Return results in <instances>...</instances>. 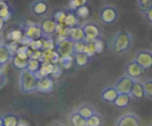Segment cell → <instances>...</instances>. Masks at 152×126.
Instances as JSON below:
<instances>
[{"label":"cell","mask_w":152,"mask_h":126,"mask_svg":"<svg viewBox=\"0 0 152 126\" xmlns=\"http://www.w3.org/2000/svg\"><path fill=\"white\" fill-rule=\"evenodd\" d=\"M133 43L132 35L128 31H119L112 40V49L117 54H123L131 49Z\"/></svg>","instance_id":"6da1fadb"},{"label":"cell","mask_w":152,"mask_h":126,"mask_svg":"<svg viewBox=\"0 0 152 126\" xmlns=\"http://www.w3.org/2000/svg\"><path fill=\"white\" fill-rule=\"evenodd\" d=\"M38 78L36 74L30 73L26 70L20 71V88L23 93H31L37 91Z\"/></svg>","instance_id":"7a4b0ae2"},{"label":"cell","mask_w":152,"mask_h":126,"mask_svg":"<svg viewBox=\"0 0 152 126\" xmlns=\"http://www.w3.org/2000/svg\"><path fill=\"white\" fill-rule=\"evenodd\" d=\"M55 49L61 58L73 56L75 53V42L64 35H58Z\"/></svg>","instance_id":"3957f363"},{"label":"cell","mask_w":152,"mask_h":126,"mask_svg":"<svg viewBox=\"0 0 152 126\" xmlns=\"http://www.w3.org/2000/svg\"><path fill=\"white\" fill-rule=\"evenodd\" d=\"M86 42H94L101 39L102 32L99 26L94 23H86L82 26Z\"/></svg>","instance_id":"277c9868"},{"label":"cell","mask_w":152,"mask_h":126,"mask_svg":"<svg viewBox=\"0 0 152 126\" xmlns=\"http://www.w3.org/2000/svg\"><path fill=\"white\" fill-rule=\"evenodd\" d=\"M99 17L102 23L110 25L114 23L118 20L119 11L117 8L112 5H106L101 9Z\"/></svg>","instance_id":"5b68a950"},{"label":"cell","mask_w":152,"mask_h":126,"mask_svg":"<svg viewBox=\"0 0 152 126\" xmlns=\"http://www.w3.org/2000/svg\"><path fill=\"white\" fill-rule=\"evenodd\" d=\"M134 81H135V80L131 78L127 75H125L116 81L114 87L116 89L119 94L130 95Z\"/></svg>","instance_id":"8992f818"},{"label":"cell","mask_w":152,"mask_h":126,"mask_svg":"<svg viewBox=\"0 0 152 126\" xmlns=\"http://www.w3.org/2000/svg\"><path fill=\"white\" fill-rule=\"evenodd\" d=\"M116 126H141L139 117L131 112L125 113L119 117Z\"/></svg>","instance_id":"52a82bcc"},{"label":"cell","mask_w":152,"mask_h":126,"mask_svg":"<svg viewBox=\"0 0 152 126\" xmlns=\"http://www.w3.org/2000/svg\"><path fill=\"white\" fill-rule=\"evenodd\" d=\"M24 36L30 40L31 42L37 40L42 39L43 37V34L40 24L31 23L27 25L24 29Z\"/></svg>","instance_id":"ba28073f"},{"label":"cell","mask_w":152,"mask_h":126,"mask_svg":"<svg viewBox=\"0 0 152 126\" xmlns=\"http://www.w3.org/2000/svg\"><path fill=\"white\" fill-rule=\"evenodd\" d=\"M134 61L144 70L152 67V53L148 50H140L137 52Z\"/></svg>","instance_id":"9c48e42d"},{"label":"cell","mask_w":152,"mask_h":126,"mask_svg":"<svg viewBox=\"0 0 152 126\" xmlns=\"http://www.w3.org/2000/svg\"><path fill=\"white\" fill-rule=\"evenodd\" d=\"M49 5L46 0H35L31 3L30 11L32 15L43 16L49 11Z\"/></svg>","instance_id":"30bf717a"},{"label":"cell","mask_w":152,"mask_h":126,"mask_svg":"<svg viewBox=\"0 0 152 126\" xmlns=\"http://www.w3.org/2000/svg\"><path fill=\"white\" fill-rule=\"evenodd\" d=\"M144 69L139 65L134 60L128 62L125 68V75L131 77L134 80L140 78L144 73Z\"/></svg>","instance_id":"8fae6325"},{"label":"cell","mask_w":152,"mask_h":126,"mask_svg":"<svg viewBox=\"0 0 152 126\" xmlns=\"http://www.w3.org/2000/svg\"><path fill=\"white\" fill-rule=\"evenodd\" d=\"M57 23L53 17L43 19L40 23V26L43 32V37H49L52 34H55V29H56Z\"/></svg>","instance_id":"7c38bea8"},{"label":"cell","mask_w":152,"mask_h":126,"mask_svg":"<svg viewBox=\"0 0 152 126\" xmlns=\"http://www.w3.org/2000/svg\"><path fill=\"white\" fill-rule=\"evenodd\" d=\"M65 36L71 39L74 42L84 40V31H83L82 27H80V26H76L71 29L66 27Z\"/></svg>","instance_id":"4fadbf2b"},{"label":"cell","mask_w":152,"mask_h":126,"mask_svg":"<svg viewBox=\"0 0 152 126\" xmlns=\"http://www.w3.org/2000/svg\"><path fill=\"white\" fill-rule=\"evenodd\" d=\"M54 88V78L51 76L40 78L38 79L37 91L43 92V93H49L52 91Z\"/></svg>","instance_id":"5bb4252c"},{"label":"cell","mask_w":152,"mask_h":126,"mask_svg":"<svg viewBox=\"0 0 152 126\" xmlns=\"http://www.w3.org/2000/svg\"><path fill=\"white\" fill-rule=\"evenodd\" d=\"M118 96H119V93L114 86L105 87L101 93V98L102 100L104 102H109V103H113Z\"/></svg>","instance_id":"9a60e30c"},{"label":"cell","mask_w":152,"mask_h":126,"mask_svg":"<svg viewBox=\"0 0 152 126\" xmlns=\"http://www.w3.org/2000/svg\"><path fill=\"white\" fill-rule=\"evenodd\" d=\"M75 112L78 113L80 116L84 118L85 119H88L90 116L97 113L93 107L90 106L89 105H86V104H82L78 106V108H76Z\"/></svg>","instance_id":"2e32d148"},{"label":"cell","mask_w":152,"mask_h":126,"mask_svg":"<svg viewBox=\"0 0 152 126\" xmlns=\"http://www.w3.org/2000/svg\"><path fill=\"white\" fill-rule=\"evenodd\" d=\"M13 54L8 48V45H0V64L5 66L11 61Z\"/></svg>","instance_id":"e0dca14e"},{"label":"cell","mask_w":152,"mask_h":126,"mask_svg":"<svg viewBox=\"0 0 152 126\" xmlns=\"http://www.w3.org/2000/svg\"><path fill=\"white\" fill-rule=\"evenodd\" d=\"M74 63L75 65L81 68H84L87 67L90 63V58L89 56H87L84 52L81 53H75L74 55Z\"/></svg>","instance_id":"ac0fdd59"},{"label":"cell","mask_w":152,"mask_h":126,"mask_svg":"<svg viewBox=\"0 0 152 126\" xmlns=\"http://www.w3.org/2000/svg\"><path fill=\"white\" fill-rule=\"evenodd\" d=\"M130 95H131V97L135 98V99H142L145 96V90L143 83L137 80H135Z\"/></svg>","instance_id":"d6986e66"},{"label":"cell","mask_w":152,"mask_h":126,"mask_svg":"<svg viewBox=\"0 0 152 126\" xmlns=\"http://www.w3.org/2000/svg\"><path fill=\"white\" fill-rule=\"evenodd\" d=\"M54 65L49 62L42 63L41 66L40 67V70L37 72L36 75L38 78L43 77H47V76L52 75V71H53Z\"/></svg>","instance_id":"ffe728a7"},{"label":"cell","mask_w":152,"mask_h":126,"mask_svg":"<svg viewBox=\"0 0 152 126\" xmlns=\"http://www.w3.org/2000/svg\"><path fill=\"white\" fill-rule=\"evenodd\" d=\"M64 25L66 27L69 28V29L78 26V17L76 16L74 11L72 10H70V11H67Z\"/></svg>","instance_id":"44dd1931"},{"label":"cell","mask_w":152,"mask_h":126,"mask_svg":"<svg viewBox=\"0 0 152 126\" xmlns=\"http://www.w3.org/2000/svg\"><path fill=\"white\" fill-rule=\"evenodd\" d=\"M3 126H17L20 122V117L14 114H7L2 116Z\"/></svg>","instance_id":"7402d4cb"},{"label":"cell","mask_w":152,"mask_h":126,"mask_svg":"<svg viewBox=\"0 0 152 126\" xmlns=\"http://www.w3.org/2000/svg\"><path fill=\"white\" fill-rule=\"evenodd\" d=\"M131 100V95L128 94H119L116 100L114 101V105L119 108H126L130 104Z\"/></svg>","instance_id":"603a6c76"},{"label":"cell","mask_w":152,"mask_h":126,"mask_svg":"<svg viewBox=\"0 0 152 126\" xmlns=\"http://www.w3.org/2000/svg\"><path fill=\"white\" fill-rule=\"evenodd\" d=\"M11 63H12L13 67H15L17 70H26L28 66V60H23L17 57L16 55H13L12 58H11Z\"/></svg>","instance_id":"cb8c5ba5"},{"label":"cell","mask_w":152,"mask_h":126,"mask_svg":"<svg viewBox=\"0 0 152 126\" xmlns=\"http://www.w3.org/2000/svg\"><path fill=\"white\" fill-rule=\"evenodd\" d=\"M70 122L73 126H85L87 125V119L75 111L70 116Z\"/></svg>","instance_id":"d4e9b609"},{"label":"cell","mask_w":152,"mask_h":126,"mask_svg":"<svg viewBox=\"0 0 152 126\" xmlns=\"http://www.w3.org/2000/svg\"><path fill=\"white\" fill-rule=\"evenodd\" d=\"M31 52V49H30L29 46H23V45L22 46H19L17 50L16 51L15 55L20 58H21V59L28 60Z\"/></svg>","instance_id":"484cf974"},{"label":"cell","mask_w":152,"mask_h":126,"mask_svg":"<svg viewBox=\"0 0 152 126\" xmlns=\"http://www.w3.org/2000/svg\"><path fill=\"white\" fill-rule=\"evenodd\" d=\"M42 63L39 60L34 59H28V66L26 70L33 74H37V72L40 70V67L41 66Z\"/></svg>","instance_id":"4316f807"},{"label":"cell","mask_w":152,"mask_h":126,"mask_svg":"<svg viewBox=\"0 0 152 126\" xmlns=\"http://www.w3.org/2000/svg\"><path fill=\"white\" fill-rule=\"evenodd\" d=\"M102 116L98 113L93 114L88 119H87V125L89 126H102Z\"/></svg>","instance_id":"83f0119b"},{"label":"cell","mask_w":152,"mask_h":126,"mask_svg":"<svg viewBox=\"0 0 152 126\" xmlns=\"http://www.w3.org/2000/svg\"><path fill=\"white\" fill-rule=\"evenodd\" d=\"M43 52H51L55 49V44L54 41L48 37H43Z\"/></svg>","instance_id":"f1b7e54d"},{"label":"cell","mask_w":152,"mask_h":126,"mask_svg":"<svg viewBox=\"0 0 152 126\" xmlns=\"http://www.w3.org/2000/svg\"><path fill=\"white\" fill-rule=\"evenodd\" d=\"M23 37H24V35H23V32L21 30H19V29L11 31L8 34V38H9V40H11L12 42H15V43L20 42L22 40V39H23Z\"/></svg>","instance_id":"f546056e"},{"label":"cell","mask_w":152,"mask_h":126,"mask_svg":"<svg viewBox=\"0 0 152 126\" xmlns=\"http://www.w3.org/2000/svg\"><path fill=\"white\" fill-rule=\"evenodd\" d=\"M75 12V14H76V16L78 17V18H86L89 16L90 14V9H89L87 5H84V6H81L78 8L77 9H75V11H73Z\"/></svg>","instance_id":"4dcf8cb0"},{"label":"cell","mask_w":152,"mask_h":126,"mask_svg":"<svg viewBox=\"0 0 152 126\" xmlns=\"http://www.w3.org/2000/svg\"><path fill=\"white\" fill-rule=\"evenodd\" d=\"M73 64H74V57L73 56L61 58L59 61V64L61 66V67L66 69V70H68L70 67H72Z\"/></svg>","instance_id":"1f68e13d"},{"label":"cell","mask_w":152,"mask_h":126,"mask_svg":"<svg viewBox=\"0 0 152 126\" xmlns=\"http://www.w3.org/2000/svg\"><path fill=\"white\" fill-rule=\"evenodd\" d=\"M89 0H70L69 8L72 11H75L78 8L87 5Z\"/></svg>","instance_id":"d6a6232c"},{"label":"cell","mask_w":152,"mask_h":126,"mask_svg":"<svg viewBox=\"0 0 152 126\" xmlns=\"http://www.w3.org/2000/svg\"><path fill=\"white\" fill-rule=\"evenodd\" d=\"M84 53H85L87 56L90 58L93 57L96 54V48H95V45L93 42H87L86 43L85 48H84Z\"/></svg>","instance_id":"836d02e7"},{"label":"cell","mask_w":152,"mask_h":126,"mask_svg":"<svg viewBox=\"0 0 152 126\" xmlns=\"http://www.w3.org/2000/svg\"><path fill=\"white\" fill-rule=\"evenodd\" d=\"M145 90V96L152 99V80L147 79L143 82Z\"/></svg>","instance_id":"e575fe53"},{"label":"cell","mask_w":152,"mask_h":126,"mask_svg":"<svg viewBox=\"0 0 152 126\" xmlns=\"http://www.w3.org/2000/svg\"><path fill=\"white\" fill-rule=\"evenodd\" d=\"M66 14H67V11H58L54 14L53 18L54 20L56 21V23L64 24V21H65L66 17Z\"/></svg>","instance_id":"d590c367"},{"label":"cell","mask_w":152,"mask_h":126,"mask_svg":"<svg viewBox=\"0 0 152 126\" xmlns=\"http://www.w3.org/2000/svg\"><path fill=\"white\" fill-rule=\"evenodd\" d=\"M29 47L33 51H43V40L40 39L32 41Z\"/></svg>","instance_id":"8d00e7d4"},{"label":"cell","mask_w":152,"mask_h":126,"mask_svg":"<svg viewBox=\"0 0 152 126\" xmlns=\"http://www.w3.org/2000/svg\"><path fill=\"white\" fill-rule=\"evenodd\" d=\"M139 7L142 12L152 7V0H139Z\"/></svg>","instance_id":"74e56055"},{"label":"cell","mask_w":152,"mask_h":126,"mask_svg":"<svg viewBox=\"0 0 152 126\" xmlns=\"http://www.w3.org/2000/svg\"><path fill=\"white\" fill-rule=\"evenodd\" d=\"M86 43H87V42L85 40L79 41V42H75V53L84 52Z\"/></svg>","instance_id":"f35d334b"},{"label":"cell","mask_w":152,"mask_h":126,"mask_svg":"<svg viewBox=\"0 0 152 126\" xmlns=\"http://www.w3.org/2000/svg\"><path fill=\"white\" fill-rule=\"evenodd\" d=\"M0 17H2L5 21L10 17V11L6 5H4L0 7Z\"/></svg>","instance_id":"ab89813d"},{"label":"cell","mask_w":152,"mask_h":126,"mask_svg":"<svg viewBox=\"0 0 152 126\" xmlns=\"http://www.w3.org/2000/svg\"><path fill=\"white\" fill-rule=\"evenodd\" d=\"M61 73H62V67H61V66L60 65L59 63H58V64L54 65L53 71H52L51 77L53 78L60 77L61 75Z\"/></svg>","instance_id":"60d3db41"},{"label":"cell","mask_w":152,"mask_h":126,"mask_svg":"<svg viewBox=\"0 0 152 126\" xmlns=\"http://www.w3.org/2000/svg\"><path fill=\"white\" fill-rule=\"evenodd\" d=\"M93 43H94L95 48H96V53H101V52H103L104 45V42L102 39L97 40L94 41Z\"/></svg>","instance_id":"b9f144b4"},{"label":"cell","mask_w":152,"mask_h":126,"mask_svg":"<svg viewBox=\"0 0 152 126\" xmlns=\"http://www.w3.org/2000/svg\"><path fill=\"white\" fill-rule=\"evenodd\" d=\"M142 13L145 16L146 18L148 19V20H149L151 23H152V7L148 8V9H147L146 11H143Z\"/></svg>","instance_id":"7bdbcfd3"},{"label":"cell","mask_w":152,"mask_h":126,"mask_svg":"<svg viewBox=\"0 0 152 126\" xmlns=\"http://www.w3.org/2000/svg\"><path fill=\"white\" fill-rule=\"evenodd\" d=\"M6 76L2 73H0V88H2L6 84Z\"/></svg>","instance_id":"ee69618b"},{"label":"cell","mask_w":152,"mask_h":126,"mask_svg":"<svg viewBox=\"0 0 152 126\" xmlns=\"http://www.w3.org/2000/svg\"><path fill=\"white\" fill-rule=\"evenodd\" d=\"M17 126H29V125H28V123L26 122L20 120V122H19V124L17 125Z\"/></svg>","instance_id":"f6af8a7d"},{"label":"cell","mask_w":152,"mask_h":126,"mask_svg":"<svg viewBox=\"0 0 152 126\" xmlns=\"http://www.w3.org/2000/svg\"><path fill=\"white\" fill-rule=\"evenodd\" d=\"M4 25H5V20H4L2 17H0V31L2 29Z\"/></svg>","instance_id":"bcb514c9"},{"label":"cell","mask_w":152,"mask_h":126,"mask_svg":"<svg viewBox=\"0 0 152 126\" xmlns=\"http://www.w3.org/2000/svg\"><path fill=\"white\" fill-rule=\"evenodd\" d=\"M0 126H3V119L2 116H0Z\"/></svg>","instance_id":"7dc6e473"},{"label":"cell","mask_w":152,"mask_h":126,"mask_svg":"<svg viewBox=\"0 0 152 126\" xmlns=\"http://www.w3.org/2000/svg\"><path fill=\"white\" fill-rule=\"evenodd\" d=\"M4 67L5 66H2L0 64V73H2V71H3V69H4Z\"/></svg>","instance_id":"c3c4849f"},{"label":"cell","mask_w":152,"mask_h":126,"mask_svg":"<svg viewBox=\"0 0 152 126\" xmlns=\"http://www.w3.org/2000/svg\"><path fill=\"white\" fill-rule=\"evenodd\" d=\"M2 37H1V35H0V45L2 44Z\"/></svg>","instance_id":"681fc988"},{"label":"cell","mask_w":152,"mask_h":126,"mask_svg":"<svg viewBox=\"0 0 152 126\" xmlns=\"http://www.w3.org/2000/svg\"><path fill=\"white\" fill-rule=\"evenodd\" d=\"M85 126H89V125H85Z\"/></svg>","instance_id":"f907efd6"}]
</instances>
